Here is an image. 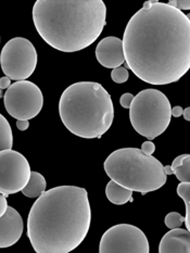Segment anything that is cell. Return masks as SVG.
I'll return each mask as SVG.
<instances>
[{"instance_id":"6da1fadb","label":"cell","mask_w":190,"mask_h":253,"mask_svg":"<svg viewBox=\"0 0 190 253\" xmlns=\"http://www.w3.org/2000/svg\"><path fill=\"white\" fill-rule=\"evenodd\" d=\"M126 67L145 83H176L190 69V20L157 0H149L126 25L123 37Z\"/></svg>"},{"instance_id":"7a4b0ae2","label":"cell","mask_w":190,"mask_h":253,"mask_svg":"<svg viewBox=\"0 0 190 253\" xmlns=\"http://www.w3.org/2000/svg\"><path fill=\"white\" fill-rule=\"evenodd\" d=\"M91 210L86 189L59 186L43 192L32 206L27 237L36 253H69L89 232Z\"/></svg>"},{"instance_id":"3957f363","label":"cell","mask_w":190,"mask_h":253,"mask_svg":"<svg viewBox=\"0 0 190 253\" xmlns=\"http://www.w3.org/2000/svg\"><path fill=\"white\" fill-rule=\"evenodd\" d=\"M107 7L102 0H37L33 22L49 46L62 52L89 47L106 26Z\"/></svg>"},{"instance_id":"277c9868","label":"cell","mask_w":190,"mask_h":253,"mask_svg":"<svg viewBox=\"0 0 190 253\" xmlns=\"http://www.w3.org/2000/svg\"><path fill=\"white\" fill-rule=\"evenodd\" d=\"M59 114L71 133L92 139L110 129L114 119L111 96L95 82H78L65 89L59 101Z\"/></svg>"},{"instance_id":"5b68a950","label":"cell","mask_w":190,"mask_h":253,"mask_svg":"<svg viewBox=\"0 0 190 253\" xmlns=\"http://www.w3.org/2000/svg\"><path fill=\"white\" fill-rule=\"evenodd\" d=\"M103 168L111 180L143 196L162 188L167 180L162 163L138 148L113 151L103 163Z\"/></svg>"},{"instance_id":"8992f818","label":"cell","mask_w":190,"mask_h":253,"mask_svg":"<svg viewBox=\"0 0 190 253\" xmlns=\"http://www.w3.org/2000/svg\"><path fill=\"white\" fill-rule=\"evenodd\" d=\"M171 103L164 93L153 88L140 91L129 107V120L139 135L153 140L171 123Z\"/></svg>"},{"instance_id":"52a82bcc","label":"cell","mask_w":190,"mask_h":253,"mask_svg":"<svg viewBox=\"0 0 190 253\" xmlns=\"http://www.w3.org/2000/svg\"><path fill=\"white\" fill-rule=\"evenodd\" d=\"M3 74L15 82L26 81L37 65V51L26 38L14 37L3 46L0 54Z\"/></svg>"},{"instance_id":"ba28073f","label":"cell","mask_w":190,"mask_h":253,"mask_svg":"<svg viewBox=\"0 0 190 253\" xmlns=\"http://www.w3.org/2000/svg\"><path fill=\"white\" fill-rule=\"evenodd\" d=\"M4 108L13 119L30 121L40 113L43 96L40 88L30 81L11 84L3 96Z\"/></svg>"},{"instance_id":"9c48e42d","label":"cell","mask_w":190,"mask_h":253,"mask_svg":"<svg viewBox=\"0 0 190 253\" xmlns=\"http://www.w3.org/2000/svg\"><path fill=\"white\" fill-rule=\"evenodd\" d=\"M100 253H149V243L141 229L130 224H118L102 235Z\"/></svg>"},{"instance_id":"30bf717a","label":"cell","mask_w":190,"mask_h":253,"mask_svg":"<svg viewBox=\"0 0 190 253\" xmlns=\"http://www.w3.org/2000/svg\"><path fill=\"white\" fill-rule=\"evenodd\" d=\"M31 172L30 163L22 153L12 149L0 151V192L5 197L22 191Z\"/></svg>"},{"instance_id":"8fae6325","label":"cell","mask_w":190,"mask_h":253,"mask_svg":"<svg viewBox=\"0 0 190 253\" xmlns=\"http://www.w3.org/2000/svg\"><path fill=\"white\" fill-rule=\"evenodd\" d=\"M23 219L12 207L0 217V248H9L20 240L23 234Z\"/></svg>"},{"instance_id":"7c38bea8","label":"cell","mask_w":190,"mask_h":253,"mask_svg":"<svg viewBox=\"0 0 190 253\" xmlns=\"http://www.w3.org/2000/svg\"><path fill=\"white\" fill-rule=\"evenodd\" d=\"M96 58L102 67L116 69L125 62L122 40L109 36L99 42L96 48Z\"/></svg>"},{"instance_id":"4fadbf2b","label":"cell","mask_w":190,"mask_h":253,"mask_svg":"<svg viewBox=\"0 0 190 253\" xmlns=\"http://www.w3.org/2000/svg\"><path fill=\"white\" fill-rule=\"evenodd\" d=\"M160 253H189L190 233L188 229L173 228L161 239L159 246Z\"/></svg>"},{"instance_id":"5bb4252c","label":"cell","mask_w":190,"mask_h":253,"mask_svg":"<svg viewBox=\"0 0 190 253\" xmlns=\"http://www.w3.org/2000/svg\"><path fill=\"white\" fill-rule=\"evenodd\" d=\"M106 195L109 201L112 202L113 205L122 206L127 203L128 201L133 200V191L124 188L123 186L118 185L113 180H110L107 185Z\"/></svg>"},{"instance_id":"9a60e30c","label":"cell","mask_w":190,"mask_h":253,"mask_svg":"<svg viewBox=\"0 0 190 253\" xmlns=\"http://www.w3.org/2000/svg\"><path fill=\"white\" fill-rule=\"evenodd\" d=\"M46 179L40 173L31 172L29 183L22 189V194L29 198H38L46 191Z\"/></svg>"},{"instance_id":"2e32d148","label":"cell","mask_w":190,"mask_h":253,"mask_svg":"<svg viewBox=\"0 0 190 253\" xmlns=\"http://www.w3.org/2000/svg\"><path fill=\"white\" fill-rule=\"evenodd\" d=\"M13 134L11 126L2 114H0V151L12 149Z\"/></svg>"},{"instance_id":"e0dca14e","label":"cell","mask_w":190,"mask_h":253,"mask_svg":"<svg viewBox=\"0 0 190 253\" xmlns=\"http://www.w3.org/2000/svg\"><path fill=\"white\" fill-rule=\"evenodd\" d=\"M177 195L182 198L186 205V217L185 225L186 229L190 228V183H181L177 186Z\"/></svg>"},{"instance_id":"ac0fdd59","label":"cell","mask_w":190,"mask_h":253,"mask_svg":"<svg viewBox=\"0 0 190 253\" xmlns=\"http://www.w3.org/2000/svg\"><path fill=\"white\" fill-rule=\"evenodd\" d=\"M174 174L181 183H190V156L184 162L173 169Z\"/></svg>"},{"instance_id":"d6986e66","label":"cell","mask_w":190,"mask_h":253,"mask_svg":"<svg viewBox=\"0 0 190 253\" xmlns=\"http://www.w3.org/2000/svg\"><path fill=\"white\" fill-rule=\"evenodd\" d=\"M164 223L165 226L170 229L178 228L183 226V224L185 223V217L181 215L178 212H171L165 216Z\"/></svg>"},{"instance_id":"ffe728a7","label":"cell","mask_w":190,"mask_h":253,"mask_svg":"<svg viewBox=\"0 0 190 253\" xmlns=\"http://www.w3.org/2000/svg\"><path fill=\"white\" fill-rule=\"evenodd\" d=\"M111 79L116 84H123L128 80V71L124 67H118L116 69H113L111 72Z\"/></svg>"},{"instance_id":"44dd1931","label":"cell","mask_w":190,"mask_h":253,"mask_svg":"<svg viewBox=\"0 0 190 253\" xmlns=\"http://www.w3.org/2000/svg\"><path fill=\"white\" fill-rule=\"evenodd\" d=\"M167 4H170L171 7L175 8L179 11L190 9V1H189V0H170V1L167 2Z\"/></svg>"},{"instance_id":"7402d4cb","label":"cell","mask_w":190,"mask_h":253,"mask_svg":"<svg viewBox=\"0 0 190 253\" xmlns=\"http://www.w3.org/2000/svg\"><path fill=\"white\" fill-rule=\"evenodd\" d=\"M134 95L130 92H126L122 95V97L119 98V103H121V106L125 109H129L130 104H132L133 100H134Z\"/></svg>"},{"instance_id":"603a6c76","label":"cell","mask_w":190,"mask_h":253,"mask_svg":"<svg viewBox=\"0 0 190 253\" xmlns=\"http://www.w3.org/2000/svg\"><path fill=\"white\" fill-rule=\"evenodd\" d=\"M141 151H143L144 153H146V155H152L155 151V146L153 142H152L151 140H148V141H145L143 146H141Z\"/></svg>"},{"instance_id":"cb8c5ba5","label":"cell","mask_w":190,"mask_h":253,"mask_svg":"<svg viewBox=\"0 0 190 253\" xmlns=\"http://www.w3.org/2000/svg\"><path fill=\"white\" fill-rule=\"evenodd\" d=\"M8 202H7V197H5L3 194L0 192V217H1L3 214L5 213L8 209Z\"/></svg>"},{"instance_id":"d4e9b609","label":"cell","mask_w":190,"mask_h":253,"mask_svg":"<svg viewBox=\"0 0 190 253\" xmlns=\"http://www.w3.org/2000/svg\"><path fill=\"white\" fill-rule=\"evenodd\" d=\"M187 157H189L188 153H185V155H181V156H178L177 158L174 159V161L172 162V166H171L172 169L177 168L178 166H181V164L184 162V160H185V159H186Z\"/></svg>"},{"instance_id":"484cf974","label":"cell","mask_w":190,"mask_h":253,"mask_svg":"<svg viewBox=\"0 0 190 253\" xmlns=\"http://www.w3.org/2000/svg\"><path fill=\"white\" fill-rule=\"evenodd\" d=\"M11 86V80L7 76H3V78L0 79V88L1 89H8V88Z\"/></svg>"},{"instance_id":"4316f807","label":"cell","mask_w":190,"mask_h":253,"mask_svg":"<svg viewBox=\"0 0 190 253\" xmlns=\"http://www.w3.org/2000/svg\"><path fill=\"white\" fill-rule=\"evenodd\" d=\"M16 127H18V129H20V130H26L30 127V122L29 121L18 120L16 121Z\"/></svg>"},{"instance_id":"83f0119b","label":"cell","mask_w":190,"mask_h":253,"mask_svg":"<svg viewBox=\"0 0 190 253\" xmlns=\"http://www.w3.org/2000/svg\"><path fill=\"white\" fill-rule=\"evenodd\" d=\"M183 112H184V109H183L182 107H179V106L174 107V108H172V110H171V114H172V117H174V118L182 117Z\"/></svg>"},{"instance_id":"f1b7e54d","label":"cell","mask_w":190,"mask_h":253,"mask_svg":"<svg viewBox=\"0 0 190 253\" xmlns=\"http://www.w3.org/2000/svg\"><path fill=\"white\" fill-rule=\"evenodd\" d=\"M183 117L186 121H190V108H186L183 112Z\"/></svg>"},{"instance_id":"f546056e","label":"cell","mask_w":190,"mask_h":253,"mask_svg":"<svg viewBox=\"0 0 190 253\" xmlns=\"http://www.w3.org/2000/svg\"><path fill=\"white\" fill-rule=\"evenodd\" d=\"M163 170H164V173H165L166 175H173V174H174V172H173V169H172L171 166H165V167H163Z\"/></svg>"},{"instance_id":"4dcf8cb0","label":"cell","mask_w":190,"mask_h":253,"mask_svg":"<svg viewBox=\"0 0 190 253\" xmlns=\"http://www.w3.org/2000/svg\"><path fill=\"white\" fill-rule=\"evenodd\" d=\"M3 96H4V93H3V91H2L1 88H0V99H1Z\"/></svg>"},{"instance_id":"1f68e13d","label":"cell","mask_w":190,"mask_h":253,"mask_svg":"<svg viewBox=\"0 0 190 253\" xmlns=\"http://www.w3.org/2000/svg\"><path fill=\"white\" fill-rule=\"evenodd\" d=\"M0 42H1V37H0Z\"/></svg>"}]
</instances>
